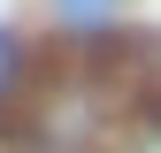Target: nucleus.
<instances>
[{"instance_id":"obj_1","label":"nucleus","mask_w":161,"mask_h":153,"mask_svg":"<svg viewBox=\"0 0 161 153\" xmlns=\"http://www.w3.org/2000/svg\"><path fill=\"white\" fill-rule=\"evenodd\" d=\"M0 76H8V38H0Z\"/></svg>"}]
</instances>
